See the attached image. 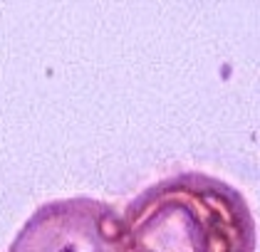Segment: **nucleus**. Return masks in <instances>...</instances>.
Listing matches in <instances>:
<instances>
[{"label":"nucleus","instance_id":"nucleus-1","mask_svg":"<svg viewBox=\"0 0 260 252\" xmlns=\"http://www.w3.org/2000/svg\"><path fill=\"white\" fill-rule=\"evenodd\" d=\"M126 252H255L258 228L245 195L201 171L161 178L121 215Z\"/></svg>","mask_w":260,"mask_h":252},{"label":"nucleus","instance_id":"nucleus-2","mask_svg":"<svg viewBox=\"0 0 260 252\" xmlns=\"http://www.w3.org/2000/svg\"><path fill=\"white\" fill-rule=\"evenodd\" d=\"M8 252H126L121 215L87 195L50 200L22 223Z\"/></svg>","mask_w":260,"mask_h":252}]
</instances>
